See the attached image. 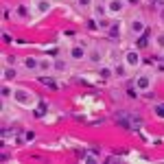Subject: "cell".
<instances>
[{"mask_svg": "<svg viewBox=\"0 0 164 164\" xmlns=\"http://www.w3.org/2000/svg\"><path fill=\"white\" fill-rule=\"evenodd\" d=\"M94 13H96V18H99V15H103V13H105V9H103V7H96V9H94Z\"/></svg>", "mask_w": 164, "mask_h": 164, "instance_id": "5bb4252c", "label": "cell"}, {"mask_svg": "<svg viewBox=\"0 0 164 164\" xmlns=\"http://www.w3.org/2000/svg\"><path fill=\"white\" fill-rule=\"evenodd\" d=\"M24 68H27V70H37V68H39V61H37L35 57H27V59H24Z\"/></svg>", "mask_w": 164, "mask_h": 164, "instance_id": "5b68a950", "label": "cell"}, {"mask_svg": "<svg viewBox=\"0 0 164 164\" xmlns=\"http://www.w3.org/2000/svg\"><path fill=\"white\" fill-rule=\"evenodd\" d=\"M79 5H81V7H90V5H92V0H79Z\"/></svg>", "mask_w": 164, "mask_h": 164, "instance_id": "9a60e30c", "label": "cell"}, {"mask_svg": "<svg viewBox=\"0 0 164 164\" xmlns=\"http://www.w3.org/2000/svg\"><path fill=\"white\" fill-rule=\"evenodd\" d=\"M125 64H127L129 68H136V66L140 64V55H138L136 51H129V53L125 55Z\"/></svg>", "mask_w": 164, "mask_h": 164, "instance_id": "3957f363", "label": "cell"}, {"mask_svg": "<svg viewBox=\"0 0 164 164\" xmlns=\"http://www.w3.org/2000/svg\"><path fill=\"white\" fill-rule=\"evenodd\" d=\"M2 94H5V96H9V94H11V88H9V85H5V88H2Z\"/></svg>", "mask_w": 164, "mask_h": 164, "instance_id": "2e32d148", "label": "cell"}, {"mask_svg": "<svg viewBox=\"0 0 164 164\" xmlns=\"http://www.w3.org/2000/svg\"><path fill=\"white\" fill-rule=\"evenodd\" d=\"M88 59H90L92 64H101V59H103V55H101L99 51H92V53L88 55Z\"/></svg>", "mask_w": 164, "mask_h": 164, "instance_id": "8992f818", "label": "cell"}, {"mask_svg": "<svg viewBox=\"0 0 164 164\" xmlns=\"http://www.w3.org/2000/svg\"><path fill=\"white\" fill-rule=\"evenodd\" d=\"M42 83H44V85H55V83H53V79H51V77H48V79H46V77H44V79H42Z\"/></svg>", "mask_w": 164, "mask_h": 164, "instance_id": "4fadbf2b", "label": "cell"}, {"mask_svg": "<svg viewBox=\"0 0 164 164\" xmlns=\"http://www.w3.org/2000/svg\"><path fill=\"white\" fill-rule=\"evenodd\" d=\"M13 96H15V101H18V103L27 105V107H31V105L35 103V96L31 94V92H27V90H18V92H15Z\"/></svg>", "mask_w": 164, "mask_h": 164, "instance_id": "6da1fadb", "label": "cell"}, {"mask_svg": "<svg viewBox=\"0 0 164 164\" xmlns=\"http://www.w3.org/2000/svg\"><path fill=\"white\" fill-rule=\"evenodd\" d=\"M2 75H5V81H9V79H15L18 72H15L13 68H5V70H2Z\"/></svg>", "mask_w": 164, "mask_h": 164, "instance_id": "ba28073f", "label": "cell"}, {"mask_svg": "<svg viewBox=\"0 0 164 164\" xmlns=\"http://www.w3.org/2000/svg\"><path fill=\"white\" fill-rule=\"evenodd\" d=\"M107 11H109L112 15L123 13V11H125V0H109V2H107Z\"/></svg>", "mask_w": 164, "mask_h": 164, "instance_id": "7a4b0ae2", "label": "cell"}, {"mask_svg": "<svg viewBox=\"0 0 164 164\" xmlns=\"http://www.w3.org/2000/svg\"><path fill=\"white\" fill-rule=\"evenodd\" d=\"M39 68L42 70H51V61H39Z\"/></svg>", "mask_w": 164, "mask_h": 164, "instance_id": "7c38bea8", "label": "cell"}, {"mask_svg": "<svg viewBox=\"0 0 164 164\" xmlns=\"http://www.w3.org/2000/svg\"><path fill=\"white\" fill-rule=\"evenodd\" d=\"M70 57H72L75 61H81V59H85L88 55H85V51L81 48V46H75V48L70 51Z\"/></svg>", "mask_w": 164, "mask_h": 164, "instance_id": "277c9868", "label": "cell"}, {"mask_svg": "<svg viewBox=\"0 0 164 164\" xmlns=\"http://www.w3.org/2000/svg\"><path fill=\"white\" fill-rule=\"evenodd\" d=\"M136 88H140V90H145V88H149V79H145V77H140V79H138V83H136Z\"/></svg>", "mask_w": 164, "mask_h": 164, "instance_id": "30bf717a", "label": "cell"}, {"mask_svg": "<svg viewBox=\"0 0 164 164\" xmlns=\"http://www.w3.org/2000/svg\"><path fill=\"white\" fill-rule=\"evenodd\" d=\"M18 13H20L22 18H24V15H27V9H24V7H18Z\"/></svg>", "mask_w": 164, "mask_h": 164, "instance_id": "e0dca14e", "label": "cell"}, {"mask_svg": "<svg viewBox=\"0 0 164 164\" xmlns=\"http://www.w3.org/2000/svg\"><path fill=\"white\" fill-rule=\"evenodd\" d=\"M131 31H133V33H140V31H142V22L133 20V22H131Z\"/></svg>", "mask_w": 164, "mask_h": 164, "instance_id": "9c48e42d", "label": "cell"}, {"mask_svg": "<svg viewBox=\"0 0 164 164\" xmlns=\"http://www.w3.org/2000/svg\"><path fill=\"white\" fill-rule=\"evenodd\" d=\"M101 77L109 79V77H112V70H109V68H101Z\"/></svg>", "mask_w": 164, "mask_h": 164, "instance_id": "8fae6325", "label": "cell"}, {"mask_svg": "<svg viewBox=\"0 0 164 164\" xmlns=\"http://www.w3.org/2000/svg\"><path fill=\"white\" fill-rule=\"evenodd\" d=\"M48 9H51V2H46V0H39V2H37V11L39 13H46Z\"/></svg>", "mask_w": 164, "mask_h": 164, "instance_id": "52a82bcc", "label": "cell"}]
</instances>
